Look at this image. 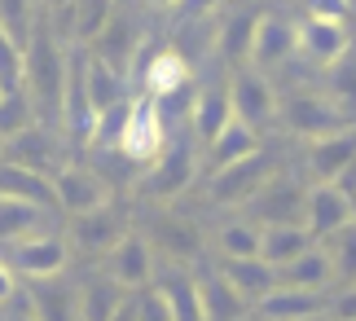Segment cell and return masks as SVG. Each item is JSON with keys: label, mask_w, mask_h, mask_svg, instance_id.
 <instances>
[{"label": "cell", "mask_w": 356, "mask_h": 321, "mask_svg": "<svg viewBox=\"0 0 356 321\" xmlns=\"http://www.w3.org/2000/svg\"><path fill=\"white\" fill-rule=\"evenodd\" d=\"M216 246H220V260H251L259 256V225L255 220H225L216 229Z\"/></svg>", "instance_id": "obj_35"}, {"label": "cell", "mask_w": 356, "mask_h": 321, "mask_svg": "<svg viewBox=\"0 0 356 321\" xmlns=\"http://www.w3.org/2000/svg\"><path fill=\"white\" fill-rule=\"evenodd\" d=\"M295 58V22L282 18V13H259L255 22V40H251V62L255 71H277Z\"/></svg>", "instance_id": "obj_15"}, {"label": "cell", "mask_w": 356, "mask_h": 321, "mask_svg": "<svg viewBox=\"0 0 356 321\" xmlns=\"http://www.w3.org/2000/svg\"><path fill=\"white\" fill-rule=\"evenodd\" d=\"M149 9H176V0H145Z\"/></svg>", "instance_id": "obj_43"}, {"label": "cell", "mask_w": 356, "mask_h": 321, "mask_svg": "<svg viewBox=\"0 0 356 321\" xmlns=\"http://www.w3.org/2000/svg\"><path fill=\"white\" fill-rule=\"evenodd\" d=\"M111 321H136V290H132V295H123V304L115 308Z\"/></svg>", "instance_id": "obj_41"}, {"label": "cell", "mask_w": 356, "mask_h": 321, "mask_svg": "<svg viewBox=\"0 0 356 321\" xmlns=\"http://www.w3.org/2000/svg\"><path fill=\"white\" fill-rule=\"evenodd\" d=\"M312 321H330V317H325V313H321V317H312Z\"/></svg>", "instance_id": "obj_46"}, {"label": "cell", "mask_w": 356, "mask_h": 321, "mask_svg": "<svg viewBox=\"0 0 356 321\" xmlns=\"http://www.w3.org/2000/svg\"><path fill=\"white\" fill-rule=\"evenodd\" d=\"M259 321H312L325 313L321 290H299V286H273L264 299L255 304Z\"/></svg>", "instance_id": "obj_18"}, {"label": "cell", "mask_w": 356, "mask_h": 321, "mask_svg": "<svg viewBox=\"0 0 356 321\" xmlns=\"http://www.w3.org/2000/svg\"><path fill=\"white\" fill-rule=\"evenodd\" d=\"M304 18H321V22H348L352 0H299Z\"/></svg>", "instance_id": "obj_39"}, {"label": "cell", "mask_w": 356, "mask_h": 321, "mask_svg": "<svg viewBox=\"0 0 356 321\" xmlns=\"http://www.w3.org/2000/svg\"><path fill=\"white\" fill-rule=\"evenodd\" d=\"M102 273L123 290H145L154 286V246L141 233H123V238L102 256Z\"/></svg>", "instance_id": "obj_7"}, {"label": "cell", "mask_w": 356, "mask_h": 321, "mask_svg": "<svg viewBox=\"0 0 356 321\" xmlns=\"http://www.w3.org/2000/svg\"><path fill=\"white\" fill-rule=\"evenodd\" d=\"M194 176H198V141L189 132H181V136H168V146H163V155L154 163H145V172L136 176V194L168 203V198H181L194 185Z\"/></svg>", "instance_id": "obj_2"}, {"label": "cell", "mask_w": 356, "mask_h": 321, "mask_svg": "<svg viewBox=\"0 0 356 321\" xmlns=\"http://www.w3.org/2000/svg\"><path fill=\"white\" fill-rule=\"evenodd\" d=\"M325 256H330V269L343 286H356V225H343L339 233H330V238L321 242Z\"/></svg>", "instance_id": "obj_36"}, {"label": "cell", "mask_w": 356, "mask_h": 321, "mask_svg": "<svg viewBox=\"0 0 356 321\" xmlns=\"http://www.w3.org/2000/svg\"><path fill=\"white\" fill-rule=\"evenodd\" d=\"M49 229V212L44 207H31V203H18V198H0V246L26 238V233H40Z\"/></svg>", "instance_id": "obj_33"}, {"label": "cell", "mask_w": 356, "mask_h": 321, "mask_svg": "<svg viewBox=\"0 0 356 321\" xmlns=\"http://www.w3.org/2000/svg\"><path fill=\"white\" fill-rule=\"evenodd\" d=\"M325 102H330L339 115H343L348 123L356 119V53L348 49L339 62H330L325 66Z\"/></svg>", "instance_id": "obj_32"}, {"label": "cell", "mask_w": 356, "mask_h": 321, "mask_svg": "<svg viewBox=\"0 0 356 321\" xmlns=\"http://www.w3.org/2000/svg\"><path fill=\"white\" fill-rule=\"evenodd\" d=\"M356 159V128L348 123V128L339 132H325V136H312L308 150H304V163H308V176L312 185H334L339 172Z\"/></svg>", "instance_id": "obj_13"}, {"label": "cell", "mask_w": 356, "mask_h": 321, "mask_svg": "<svg viewBox=\"0 0 356 321\" xmlns=\"http://www.w3.org/2000/svg\"><path fill=\"white\" fill-rule=\"evenodd\" d=\"M13 295H18V277H13V269L0 260V308H9Z\"/></svg>", "instance_id": "obj_40"}, {"label": "cell", "mask_w": 356, "mask_h": 321, "mask_svg": "<svg viewBox=\"0 0 356 321\" xmlns=\"http://www.w3.org/2000/svg\"><path fill=\"white\" fill-rule=\"evenodd\" d=\"M0 260L13 269V277H26V282H49V277H62L66 264H71V242L53 229L26 233V238L0 246Z\"/></svg>", "instance_id": "obj_3"}, {"label": "cell", "mask_w": 356, "mask_h": 321, "mask_svg": "<svg viewBox=\"0 0 356 321\" xmlns=\"http://www.w3.org/2000/svg\"><path fill=\"white\" fill-rule=\"evenodd\" d=\"M277 273V286H299V290H325L334 282V269H330V256H325L321 242H312L304 256H295L291 264H282Z\"/></svg>", "instance_id": "obj_26"}, {"label": "cell", "mask_w": 356, "mask_h": 321, "mask_svg": "<svg viewBox=\"0 0 356 321\" xmlns=\"http://www.w3.org/2000/svg\"><path fill=\"white\" fill-rule=\"evenodd\" d=\"M216 26H220V9H216V13H189V18L176 22V31H172L168 45L194 66L198 58H211V53H216Z\"/></svg>", "instance_id": "obj_23"}, {"label": "cell", "mask_w": 356, "mask_h": 321, "mask_svg": "<svg viewBox=\"0 0 356 321\" xmlns=\"http://www.w3.org/2000/svg\"><path fill=\"white\" fill-rule=\"evenodd\" d=\"M154 290L168 304L172 321H207L202 317V299H198V282L181 269H172L168 277H154Z\"/></svg>", "instance_id": "obj_31"}, {"label": "cell", "mask_w": 356, "mask_h": 321, "mask_svg": "<svg viewBox=\"0 0 356 321\" xmlns=\"http://www.w3.org/2000/svg\"><path fill=\"white\" fill-rule=\"evenodd\" d=\"M255 150H264L259 132L246 128L242 119H229L225 128L216 132L207 146H202V159H207V172H216V167H229V163H238V159H246V155H255Z\"/></svg>", "instance_id": "obj_21"}, {"label": "cell", "mask_w": 356, "mask_h": 321, "mask_svg": "<svg viewBox=\"0 0 356 321\" xmlns=\"http://www.w3.org/2000/svg\"><path fill=\"white\" fill-rule=\"evenodd\" d=\"M123 233H128V216H123V207L115 198L84 216H71V246L84 251V256H106Z\"/></svg>", "instance_id": "obj_11"}, {"label": "cell", "mask_w": 356, "mask_h": 321, "mask_svg": "<svg viewBox=\"0 0 356 321\" xmlns=\"http://www.w3.org/2000/svg\"><path fill=\"white\" fill-rule=\"evenodd\" d=\"M123 295H132V290L115 286L106 273L88 277V282H79V286H75V308H79V321H111V317H115V308L123 304Z\"/></svg>", "instance_id": "obj_30"}, {"label": "cell", "mask_w": 356, "mask_h": 321, "mask_svg": "<svg viewBox=\"0 0 356 321\" xmlns=\"http://www.w3.org/2000/svg\"><path fill=\"white\" fill-rule=\"evenodd\" d=\"M268 180H273V159L264 150H255V155H246L238 163L207 172V198L216 207H246Z\"/></svg>", "instance_id": "obj_4"}, {"label": "cell", "mask_w": 356, "mask_h": 321, "mask_svg": "<svg viewBox=\"0 0 356 321\" xmlns=\"http://www.w3.org/2000/svg\"><path fill=\"white\" fill-rule=\"evenodd\" d=\"M141 40H145V36L136 31V22L123 18V13H115V18L106 22V31L88 45V53H97L106 66H115V71L128 79V66H132V58H136V49H141Z\"/></svg>", "instance_id": "obj_20"}, {"label": "cell", "mask_w": 356, "mask_h": 321, "mask_svg": "<svg viewBox=\"0 0 356 321\" xmlns=\"http://www.w3.org/2000/svg\"><path fill=\"white\" fill-rule=\"evenodd\" d=\"M31 317L35 321H79L75 308V286L62 277H49V282H31Z\"/></svg>", "instance_id": "obj_29"}, {"label": "cell", "mask_w": 356, "mask_h": 321, "mask_svg": "<svg viewBox=\"0 0 356 321\" xmlns=\"http://www.w3.org/2000/svg\"><path fill=\"white\" fill-rule=\"evenodd\" d=\"M0 159L35 167V172H44V176H53L62 163H71L66 159V136H62V128H53V123H31L26 132H18L13 141H5V155Z\"/></svg>", "instance_id": "obj_10"}, {"label": "cell", "mask_w": 356, "mask_h": 321, "mask_svg": "<svg viewBox=\"0 0 356 321\" xmlns=\"http://www.w3.org/2000/svg\"><path fill=\"white\" fill-rule=\"evenodd\" d=\"M277 119H282L286 132L308 136V141H312V136L348 128V119L339 115L321 93H286V97H277Z\"/></svg>", "instance_id": "obj_9"}, {"label": "cell", "mask_w": 356, "mask_h": 321, "mask_svg": "<svg viewBox=\"0 0 356 321\" xmlns=\"http://www.w3.org/2000/svg\"><path fill=\"white\" fill-rule=\"evenodd\" d=\"M31 123H40V115H35V106H31V97H26L22 84L0 93V146L13 141L18 132H26Z\"/></svg>", "instance_id": "obj_34"}, {"label": "cell", "mask_w": 356, "mask_h": 321, "mask_svg": "<svg viewBox=\"0 0 356 321\" xmlns=\"http://www.w3.org/2000/svg\"><path fill=\"white\" fill-rule=\"evenodd\" d=\"M308 246H312V238L299 220H291V225H259V260L273 264V269L291 264L295 256H304Z\"/></svg>", "instance_id": "obj_28"}, {"label": "cell", "mask_w": 356, "mask_h": 321, "mask_svg": "<svg viewBox=\"0 0 356 321\" xmlns=\"http://www.w3.org/2000/svg\"><path fill=\"white\" fill-rule=\"evenodd\" d=\"M71 0H40V13H58V9H66Z\"/></svg>", "instance_id": "obj_42"}, {"label": "cell", "mask_w": 356, "mask_h": 321, "mask_svg": "<svg viewBox=\"0 0 356 321\" xmlns=\"http://www.w3.org/2000/svg\"><path fill=\"white\" fill-rule=\"evenodd\" d=\"M220 273H225V282L246 299V308H255V304L264 299L273 286H277L273 264H264L259 256H251V260H220Z\"/></svg>", "instance_id": "obj_25"}, {"label": "cell", "mask_w": 356, "mask_h": 321, "mask_svg": "<svg viewBox=\"0 0 356 321\" xmlns=\"http://www.w3.org/2000/svg\"><path fill=\"white\" fill-rule=\"evenodd\" d=\"M79 84H84V97L92 106V115H102V110H111L119 102H128V79H123L115 66H106L97 53L79 49Z\"/></svg>", "instance_id": "obj_16"}, {"label": "cell", "mask_w": 356, "mask_h": 321, "mask_svg": "<svg viewBox=\"0 0 356 321\" xmlns=\"http://www.w3.org/2000/svg\"><path fill=\"white\" fill-rule=\"evenodd\" d=\"M194 282H198V299H202V317L207 321H242L246 313H251L246 299L225 282L220 269H207L202 277H194Z\"/></svg>", "instance_id": "obj_24"}, {"label": "cell", "mask_w": 356, "mask_h": 321, "mask_svg": "<svg viewBox=\"0 0 356 321\" xmlns=\"http://www.w3.org/2000/svg\"><path fill=\"white\" fill-rule=\"evenodd\" d=\"M0 93H5V84H0Z\"/></svg>", "instance_id": "obj_47"}, {"label": "cell", "mask_w": 356, "mask_h": 321, "mask_svg": "<svg viewBox=\"0 0 356 321\" xmlns=\"http://www.w3.org/2000/svg\"><path fill=\"white\" fill-rule=\"evenodd\" d=\"M299 225L308 229L312 242H325L330 233H339L343 225H352V198H348L339 185H312V189L304 194Z\"/></svg>", "instance_id": "obj_12"}, {"label": "cell", "mask_w": 356, "mask_h": 321, "mask_svg": "<svg viewBox=\"0 0 356 321\" xmlns=\"http://www.w3.org/2000/svg\"><path fill=\"white\" fill-rule=\"evenodd\" d=\"M229 106H234V119H242L246 128H268L277 119V88L264 71L255 66H238L234 79H229Z\"/></svg>", "instance_id": "obj_5"}, {"label": "cell", "mask_w": 356, "mask_h": 321, "mask_svg": "<svg viewBox=\"0 0 356 321\" xmlns=\"http://www.w3.org/2000/svg\"><path fill=\"white\" fill-rule=\"evenodd\" d=\"M229 119H234V106H229V84H225V88H198L194 115H189V136H194L198 146H207Z\"/></svg>", "instance_id": "obj_27"}, {"label": "cell", "mask_w": 356, "mask_h": 321, "mask_svg": "<svg viewBox=\"0 0 356 321\" xmlns=\"http://www.w3.org/2000/svg\"><path fill=\"white\" fill-rule=\"evenodd\" d=\"M348 49H352V40H348L343 22H321V18L295 22V58H304V62H312V66L325 71V66L339 62Z\"/></svg>", "instance_id": "obj_14"}, {"label": "cell", "mask_w": 356, "mask_h": 321, "mask_svg": "<svg viewBox=\"0 0 356 321\" xmlns=\"http://www.w3.org/2000/svg\"><path fill=\"white\" fill-rule=\"evenodd\" d=\"M163 146H168V132H163V123L154 115V102H149V97H132V110H128V123H123V136H119L115 155L123 163L145 167L163 155Z\"/></svg>", "instance_id": "obj_8"}, {"label": "cell", "mask_w": 356, "mask_h": 321, "mask_svg": "<svg viewBox=\"0 0 356 321\" xmlns=\"http://www.w3.org/2000/svg\"><path fill=\"white\" fill-rule=\"evenodd\" d=\"M40 18L35 0H0V26L18 40V45H26V36H31V26Z\"/></svg>", "instance_id": "obj_37"}, {"label": "cell", "mask_w": 356, "mask_h": 321, "mask_svg": "<svg viewBox=\"0 0 356 321\" xmlns=\"http://www.w3.org/2000/svg\"><path fill=\"white\" fill-rule=\"evenodd\" d=\"M0 155H5V146H0Z\"/></svg>", "instance_id": "obj_48"}, {"label": "cell", "mask_w": 356, "mask_h": 321, "mask_svg": "<svg viewBox=\"0 0 356 321\" xmlns=\"http://www.w3.org/2000/svg\"><path fill=\"white\" fill-rule=\"evenodd\" d=\"M0 198H18V203L44 207V212H58L53 176L35 172V167H22V163H9V159H0Z\"/></svg>", "instance_id": "obj_19"}, {"label": "cell", "mask_w": 356, "mask_h": 321, "mask_svg": "<svg viewBox=\"0 0 356 321\" xmlns=\"http://www.w3.org/2000/svg\"><path fill=\"white\" fill-rule=\"evenodd\" d=\"M0 84H5V88H18L22 84V45L5 26H0Z\"/></svg>", "instance_id": "obj_38"}, {"label": "cell", "mask_w": 356, "mask_h": 321, "mask_svg": "<svg viewBox=\"0 0 356 321\" xmlns=\"http://www.w3.org/2000/svg\"><path fill=\"white\" fill-rule=\"evenodd\" d=\"M352 225H356V198H352Z\"/></svg>", "instance_id": "obj_45"}, {"label": "cell", "mask_w": 356, "mask_h": 321, "mask_svg": "<svg viewBox=\"0 0 356 321\" xmlns=\"http://www.w3.org/2000/svg\"><path fill=\"white\" fill-rule=\"evenodd\" d=\"M53 198H58V212L84 216L92 207L111 203V180L88 163H62L58 172H53Z\"/></svg>", "instance_id": "obj_6"}, {"label": "cell", "mask_w": 356, "mask_h": 321, "mask_svg": "<svg viewBox=\"0 0 356 321\" xmlns=\"http://www.w3.org/2000/svg\"><path fill=\"white\" fill-rule=\"evenodd\" d=\"M66 66H71V49L49 31L44 18H35L31 36H26V45H22V88L31 97L40 123H53V128H62Z\"/></svg>", "instance_id": "obj_1"}, {"label": "cell", "mask_w": 356, "mask_h": 321, "mask_svg": "<svg viewBox=\"0 0 356 321\" xmlns=\"http://www.w3.org/2000/svg\"><path fill=\"white\" fill-rule=\"evenodd\" d=\"M255 22H259V9H229V13H220V26H216V58H220L229 71H238V66L251 62Z\"/></svg>", "instance_id": "obj_17"}, {"label": "cell", "mask_w": 356, "mask_h": 321, "mask_svg": "<svg viewBox=\"0 0 356 321\" xmlns=\"http://www.w3.org/2000/svg\"><path fill=\"white\" fill-rule=\"evenodd\" d=\"M246 207L255 212L251 216L255 225H291V220H299V212H304V194L295 185H286V180H268Z\"/></svg>", "instance_id": "obj_22"}, {"label": "cell", "mask_w": 356, "mask_h": 321, "mask_svg": "<svg viewBox=\"0 0 356 321\" xmlns=\"http://www.w3.org/2000/svg\"><path fill=\"white\" fill-rule=\"evenodd\" d=\"M9 321H35V317H31V313H13Z\"/></svg>", "instance_id": "obj_44"}]
</instances>
